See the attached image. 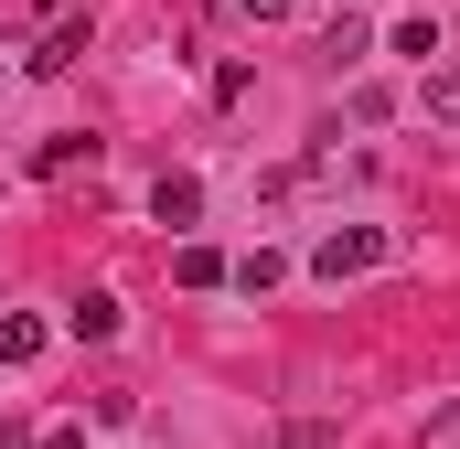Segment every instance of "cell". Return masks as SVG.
Masks as SVG:
<instances>
[{
  "label": "cell",
  "instance_id": "cell-1",
  "mask_svg": "<svg viewBox=\"0 0 460 449\" xmlns=\"http://www.w3.org/2000/svg\"><path fill=\"white\" fill-rule=\"evenodd\" d=\"M375 257H385V235H375V224H343V235H322V257H311V268H322V278H364Z\"/></svg>",
  "mask_w": 460,
  "mask_h": 449
},
{
  "label": "cell",
  "instance_id": "cell-2",
  "mask_svg": "<svg viewBox=\"0 0 460 449\" xmlns=\"http://www.w3.org/2000/svg\"><path fill=\"white\" fill-rule=\"evenodd\" d=\"M86 54V11H65V22H43V43H32V75H65Z\"/></svg>",
  "mask_w": 460,
  "mask_h": 449
},
{
  "label": "cell",
  "instance_id": "cell-3",
  "mask_svg": "<svg viewBox=\"0 0 460 449\" xmlns=\"http://www.w3.org/2000/svg\"><path fill=\"white\" fill-rule=\"evenodd\" d=\"M150 215H161V224H193V215H204V182H193V172H161V182H150Z\"/></svg>",
  "mask_w": 460,
  "mask_h": 449
},
{
  "label": "cell",
  "instance_id": "cell-4",
  "mask_svg": "<svg viewBox=\"0 0 460 449\" xmlns=\"http://www.w3.org/2000/svg\"><path fill=\"white\" fill-rule=\"evenodd\" d=\"M65 332H75V342H108V332H118V300H108V289H86V300L65 311Z\"/></svg>",
  "mask_w": 460,
  "mask_h": 449
},
{
  "label": "cell",
  "instance_id": "cell-5",
  "mask_svg": "<svg viewBox=\"0 0 460 449\" xmlns=\"http://www.w3.org/2000/svg\"><path fill=\"white\" fill-rule=\"evenodd\" d=\"M75 161H97V139H86V128H65V139H43V150H32V172H75Z\"/></svg>",
  "mask_w": 460,
  "mask_h": 449
},
{
  "label": "cell",
  "instance_id": "cell-6",
  "mask_svg": "<svg viewBox=\"0 0 460 449\" xmlns=\"http://www.w3.org/2000/svg\"><path fill=\"white\" fill-rule=\"evenodd\" d=\"M43 353V321H22V311H0V364H32Z\"/></svg>",
  "mask_w": 460,
  "mask_h": 449
},
{
  "label": "cell",
  "instance_id": "cell-7",
  "mask_svg": "<svg viewBox=\"0 0 460 449\" xmlns=\"http://www.w3.org/2000/svg\"><path fill=\"white\" fill-rule=\"evenodd\" d=\"M172 278H182V289H215V278H226V257H215V246H182V257H172Z\"/></svg>",
  "mask_w": 460,
  "mask_h": 449
},
{
  "label": "cell",
  "instance_id": "cell-8",
  "mask_svg": "<svg viewBox=\"0 0 460 449\" xmlns=\"http://www.w3.org/2000/svg\"><path fill=\"white\" fill-rule=\"evenodd\" d=\"M226 278H235V289H246V300H257V289H279V257H268V246H257V257H235Z\"/></svg>",
  "mask_w": 460,
  "mask_h": 449
},
{
  "label": "cell",
  "instance_id": "cell-9",
  "mask_svg": "<svg viewBox=\"0 0 460 449\" xmlns=\"http://www.w3.org/2000/svg\"><path fill=\"white\" fill-rule=\"evenodd\" d=\"M429 118H439V128H460V75H429Z\"/></svg>",
  "mask_w": 460,
  "mask_h": 449
},
{
  "label": "cell",
  "instance_id": "cell-10",
  "mask_svg": "<svg viewBox=\"0 0 460 449\" xmlns=\"http://www.w3.org/2000/svg\"><path fill=\"white\" fill-rule=\"evenodd\" d=\"M32 449H86V428H43V439H32Z\"/></svg>",
  "mask_w": 460,
  "mask_h": 449
},
{
  "label": "cell",
  "instance_id": "cell-11",
  "mask_svg": "<svg viewBox=\"0 0 460 449\" xmlns=\"http://www.w3.org/2000/svg\"><path fill=\"white\" fill-rule=\"evenodd\" d=\"M235 11H257V22H279V11H289V0H235Z\"/></svg>",
  "mask_w": 460,
  "mask_h": 449
}]
</instances>
